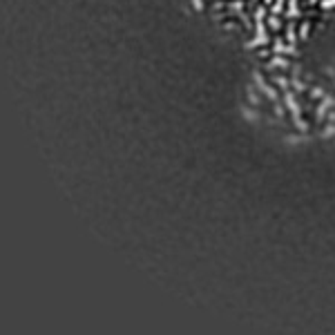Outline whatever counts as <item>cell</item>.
Returning <instances> with one entry per match:
<instances>
[{
  "label": "cell",
  "mask_w": 335,
  "mask_h": 335,
  "mask_svg": "<svg viewBox=\"0 0 335 335\" xmlns=\"http://www.w3.org/2000/svg\"><path fill=\"white\" fill-rule=\"evenodd\" d=\"M333 5H335V0H324L322 2V7H333Z\"/></svg>",
  "instance_id": "cell-1"
}]
</instances>
